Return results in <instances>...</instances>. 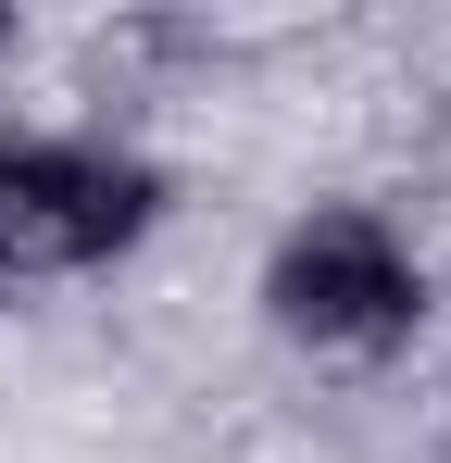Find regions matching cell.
I'll list each match as a JSON object with an SVG mask.
<instances>
[{
	"label": "cell",
	"instance_id": "3957f363",
	"mask_svg": "<svg viewBox=\"0 0 451 463\" xmlns=\"http://www.w3.org/2000/svg\"><path fill=\"white\" fill-rule=\"evenodd\" d=\"M0 63H13V13H0Z\"/></svg>",
	"mask_w": 451,
	"mask_h": 463
},
{
	"label": "cell",
	"instance_id": "6da1fadb",
	"mask_svg": "<svg viewBox=\"0 0 451 463\" xmlns=\"http://www.w3.org/2000/svg\"><path fill=\"white\" fill-rule=\"evenodd\" d=\"M264 313L301 351H401L427 326V263L401 250L376 201H313L264 263Z\"/></svg>",
	"mask_w": 451,
	"mask_h": 463
},
{
	"label": "cell",
	"instance_id": "7a4b0ae2",
	"mask_svg": "<svg viewBox=\"0 0 451 463\" xmlns=\"http://www.w3.org/2000/svg\"><path fill=\"white\" fill-rule=\"evenodd\" d=\"M163 213V175L113 138H13L0 151V263L13 276H88L139 250Z\"/></svg>",
	"mask_w": 451,
	"mask_h": 463
},
{
	"label": "cell",
	"instance_id": "277c9868",
	"mask_svg": "<svg viewBox=\"0 0 451 463\" xmlns=\"http://www.w3.org/2000/svg\"><path fill=\"white\" fill-rule=\"evenodd\" d=\"M0 288H13V263H0Z\"/></svg>",
	"mask_w": 451,
	"mask_h": 463
}]
</instances>
